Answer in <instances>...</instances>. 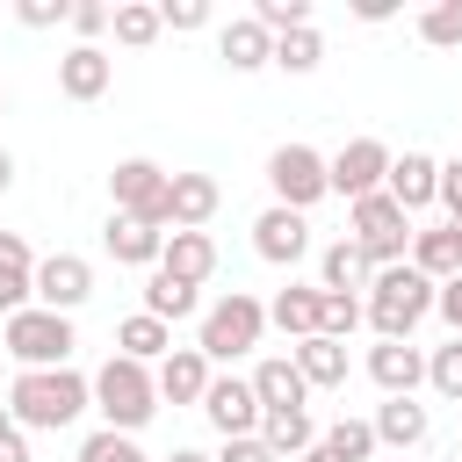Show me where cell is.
Segmentation results:
<instances>
[{"label": "cell", "instance_id": "cell-15", "mask_svg": "<svg viewBox=\"0 0 462 462\" xmlns=\"http://www.w3.org/2000/svg\"><path fill=\"white\" fill-rule=\"evenodd\" d=\"M116 87V58L101 51V43H72L65 58H58V94L65 101H101Z\"/></svg>", "mask_w": 462, "mask_h": 462}, {"label": "cell", "instance_id": "cell-7", "mask_svg": "<svg viewBox=\"0 0 462 462\" xmlns=\"http://www.w3.org/2000/svg\"><path fill=\"white\" fill-rule=\"evenodd\" d=\"M267 188H274L282 209L310 217V202L332 195V166H325V152H310V144H274V152H267Z\"/></svg>", "mask_w": 462, "mask_h": 462}, {"label": "cell", "instance_id": "cell-48", "mask_svg": "<svg viewBox=\"0 0 462 462\" xmlns=\"http://www.w3.org/2000/svg\"><path fill=\"white\" fill-rule=\"evenodd\" d=\"M7 426H14V419H7V404H0V433H7Z\"/></svg>", "mask_w": 462, "mask_h": 462}, {"label": "cell", "instance_id": "cell-2", "mask_svg": "<svg viewBox=\"0 0 462 462\" xmlns=\"http://www.w3.org/2000/svg\"><path fill=\"white\" fill-rule=\"evenodd\" d=\"M433 296H440V282H426L411 260H397V267H375V282H368V325H375V339H411L419 332V318L433 310Z\"/></svg>", "mask_w": 462, "mask_h": 462}, {"label": "cell", "instance_id": "cell-18", "mask_svg": "<svg viewBox=\"0 0 462 462\" xmlns=\"http://www.w3.org/2000/svg\"><path fill=\"white\" fill-rule=\"evenodd\" d=\"M253 397H260V411H303L310 383H303V368L289 354H260L253 361Z\"/></svg>", "mask_w": 462, "mask_h": 462}, {"label": "cell", "instance_id": "cell-14", "mask_svg": "<svg viewBox=\"0 0 462 462\" xmlns=\"http://www.w3.org/2000/svg\"><path fill=\"white\" fill-rule=\"evenodd\" d=\"M152 375H159V404H195V411H202V397H209V383H217V368H209L202 346H173Z\"/></svg>", "mask_w": 462, "mask_h": 462}, {"label": "cell", "instance_id": "cell-45", "mask_svg": "<svg viewBox=\"0 0 462 462\" xmlns=\"http://www.w3.org/2000/svg\"><path fill=\"white\" fill-rule=\"evenodd\" d=\"M0 462H29V433H22V426L0 433Z\"/></svg>", "mask_w": 462, "mask_h": 462}, {"label": "cell", "instance_id": "cell-24", "mask_svg": "<svg viewBox=\"0 0 462 462\" xmlns=\"http://www.w3.org/2000/svg\"><path fill=\"white\" fill-rule=\"evenodd\" d=\"M217 58H224L231 72H260V65H274V36H267L253 14H238V22L217 29Z\"/></svg>", "mask_w": 462, "mask_h": 462}, {"label": "cell", "instance_id": "cell-12", "mask_svg": "<svg viewBox=\"0 0 462 462\" xmlns=\"http://www.w3.org/2000/svg\"><path fill=\"white\" fill-rule=\"evenodd\" d=\"M253 253H260L267 267H296V260L310 253V217H296V209L267 202V209L253 217Z\"/></svg>", "mask_w": 462, "mask_h": 462}, {"label": "cell", "instance_id": "cell-31", "mask_svg": "<svg viewBox=\"0 0 462 462\" xmlns=\"http://www.w3.org/2000/svg\"><path fill=\"white\" fill-rule=\"evenodd\" d=\"M108 36H116L123 51H144V43H159V36H166V22H159V7H152V0H123V7L108 14Z\"/></svg>", "mask_w": 462, "mask_h": 462}, {"label": "cell", "instance_id": "cell-1", "mask_svg": "<svg viewBox=\"0 0 462 462\" xmlns=\"http://www.w3.org/2000/svg\"><path fill=\"white\" fill-rule=\"evenodd\" d=\"M79 411H94V375L79 368H22L7 390V419L22 433H65Z\"/></svg>", "mask_w": 462, "mask_h": 462}, {"label": "cell", "instance_id": "cell-13", "mask_svg": "<svg viewBox=\"0 0 462 462\" xmlns=\"http://www.w3.org/2000/svg\"><path fill=\"white\" fill-rule=\"evenodd\" d=\"M368 383H375L383 397H419L426 354H419L411 339H375V346H368Z\"/></svg>", "mask_w": 462, "mask_h": 462}, {"label": "cell", "instance_id": "cell-30", "mask_svg": "<svg viewBox=\"0 0 462 462\" xmlns=\"http://www.w3.org/2000/svg\"><path fill=\"white\" fill-rule=\"evenodd\" d=\"M260 440H267L282 462H303V455L318 448V426H310V411H267V419H260Z\"/></svg>", "mask_w": 462, "mask_h": 462}, {"label": "cell", "instance_id": "cell-32", "mask_svg": "<svg viewBox=\"0 0 462 462\" xmlns=\"http://www.w3.org/2000/svg\"><path fill=\"white\" fill-rule=\"evenodd\" d=\"M318 448H325L332 462H368V455H375V426H368V419H332V426L318 433Z\"/></svg>", "mask_w": 462, "mask_h": 462}, {"label": "cell", "instance_id": "cell-16", "mask_svg": "<svg viewBox=\"0 0 462 462\" xmlns=\"http://www.w3.org/2000/svg\"><path fill=\"white\" fill-rule=\"evenodd\" d=\"M383 195H390L404 217H411V209H426V202H440V159H433V152H404V159H390Z\"/></svg>", "mask_w": 462, "mask_h": 462}, {"label": "cell", "instance_id": "cell-42", "mask_svg": "<svg viewBox=\"0 0 462 462\" xmlns=\"http://www.w3.org/2000/svg\"><path fill=\"white\" fill-rule=\"evenodd\" d=\"M217 462H282V455H274L260 433H245V440H224V448H217Z\"/></svg>", "mask_w": 462, "mask_h": 462}, {"label": "cell", "instance_id": "cell-34", "mask_svg": "<svg viewBox=\"0 0 462 462\" xmlns=\"http://www.w3.org/2000/svg\"><path fill=\"white\" fill-rule=\"evenodd\" d=\"M79 462H152V455L137 448V433H116V426H94V433L79 440Z\"/></svg>", "mask_w": 462, "mask_h": 462}, {"label": "cell", "instance_id": "cell-49", "mask_svg": "<svg viewBox=\"0 0 462 462\" xmlns=\"http://www.w3.org/2000/svg\"><path fill=\"white\" fill-rule=\"evenodd\" d=\"M455 245H462V217H455Z\"/></svg>", "mask_w": 462, "mask_h": 462}, {"label": "cell", "instance_id": "cell-17", "mask_svg": "<svg viewBox=\"0 0 462 462\" xmlns=\"http://www.w3.org/2000/svg\"><path fill=\"white\" fill-rule=\"evenodd\" d=\"M101 245H108V260H116V267H159L166 231H159V224H144V217H116V209H108Z\"/></svg>", "mask_w": 462, "mask_h": 462}, {"label": "cell", "instance_id": "cell-33", "mask_svg": "<svg viewBox=\"0 0 462 462\" xmlns=\"http://www.w3.org/2000/svg\"><path fill=\"white\" fill-rule=\"evenodd\" d=\"M274 65H282V72H296V79H303V72H318V65H325V36H318V22H310V29L274 36Z\"/></svg>", "mask_w": 462, "mask_h": 462}, {"label": "cell", "instance_id": "cell-20", "mask_svg": "<svg viewBox=\"0 0 462 462\" xmlns=\"http://www.w3.org/2000/svg\"><path fill=\"white\" fill-rule=\"evenodd\" d=\"M36 303V253L22 231H0V318Z\"/></svg>", "mask_w": 462, "mask_h": 462}, {"label": "cell", "instance_id": "cell-8", "mask_svg": "<svg viewBox=\"0 0 462 462\" xmlns=\"http://www.w3.org/2000/svg\"><path fill=\"white\" fill-rule=\"evenodd\" d=\"M166 188H173V173H166L159 159H116V173H108L116 217H144V224H159V231H166Z\"/></svg>", "mask_w": 462, "mask_h": 462}, {"label": "cell", "instance_id": "cell-36", "mask_svg": "<svg viewBox=\"0 0 462 462\" xmlns=\"http://www.w3.org/2000/svg\"><path fill=\"white\" fill-rule=\"evenodd\" d=\"M426 383H433L448 404H462V339H448V346L426 354Z\"/></svg>", "mask_w": 462, "mask_h": 462}, {"label": "cell", "instance_id": "cell-38", "mask_svg": "<svg viewBox=\"0 0 462 462\" xmlns=\"http://www.w3.org/2000/svg\"><path fill=\"white\" fill-rule=\"evenodd\" d=\"M354 325H368V303H361V296H332V289H325V310H318V332H332V339H346Z\"/></svg>", "mask_w": 462, "mask_h": 462}, {"label": "cell", "instance_id": "cell-21", "mask_svg": "<svg viewBox=\"0 0 462 462\" xmlns=\"http://www.w3.org/2000/svg\"><path fill=\"white\" fill-rule=\"evenodd\" d=\"M289 361L303 368V383H310V390H346V368H354V361H346V339H332V332L296 339V346H289Z\"/></svg>", "mask_w": 462, "mask_h": 462}, {"label": "cell", "instance_id": "cell-50", "mask_svg": "<svg viewBox=\"0 0 462 462\" xmlns=\"http://www.w3.org/2000/svg\"><path fill=\"white\" fill-rule=\"evenodd\" d=\"M0 116H7V87H0Z\"/></svg>", "mask_w": 462, "mask_h": 462}, {"label": "cell", "instance_id": "cell-9", "mask_svg": "<svg viewBox=\"0 0 462 462\" xmlns=\"http://www.w3.org/2000/svg\"><path fill=\"white\" fill-rule=\"evenodd\" d=\"M390 144L383 137H346L325 166H332V195H346V202H361V195H383V180H390Z\"/></svg>", "mask_w": 462, "mask_h": 462}, {"label": "cell", "instance_id": "cell-40", "mask_svg": "<svg viewBox=\"0 0 462 462\" xmlns=\"http://www.w3.org/2000/svg\"><path fill=\"white\" fill-rule=\"evenodd\" d=\"M14 22H22V29H58V22H72V7H65V0H22Z\"/></svg>", "mask_w": 462, "mask_h": 462}, {"label": "cell", "instance_id": "cell-6", "mask_svg": "<svg viewBox=\"0 0 462 462\" xmlns=\"http://www.w3.org/2000/svg\"><path fill=\"white\" fill-rule=\"evenodd\" d=\"M346 238H354L375 267L411 260V217H404L390 195H361V202H346Z\"/></svg>", "mask_w": 462, "mask_h": 462}, {"label": "cell", "instance_id": "cell-47", "mask_svg": "<svg viewBox=\"0 0 462 462\" xmlns=\"http://www.w3.org/2000/svg\"><path fill=\"white\" fill-rule=\"evenodd\" d=\"M159 462H217V455H202V448H173V455H159Z\"/></svg>", "mask_w": 462, "mask_h": 462}, {"label": "cell", "instance_id": "cell-35", "mask_svg": "<svg viewBox=\"0 0 462 462\" xmlns=\"http://www.w3.org/2000/svg\"><path fill=\"white\" fill-rule=\"evenodd\" d=\"M419 43H433V51H455V43H462V0H440V7H426V14H419Z\"/></svg>", "mask_w": 462, "mask_h": 462}, {"label": "cell", "instance_id": "cell-10", "mask_svg": "<svg viewBox=\"0 0 462 462\" xmlns=\"http://www.w3.org/2000/svg\"><path fill=\"white\" fill-rule=\"evenodd\" d=\"M87 296H94V267H87L79 253H43V260H36V303H43V310L72 318Z\"/></svg>", "mask_w": 462, "mask_h": 462}, {"label": "cell", "instance_id": "cell-29", "mask_svg": "<svg viewBox=\"0 0 462 462\" xmlns=\"http://www.w3.org/2000/svg\"><path fill=\"white\" fill-rule=\"evenodd\" d=\"M144 310H152V318H166V325L202 318V289H195V282H180V274H166V267H152V282H144Z\"/></svg>", "mask_w": 462, "mask_h": 462}, {"label": "cell", "instance_id": "cell-43", "mask_svg": "<svg viewBox=\"0 0 462 462\" xmlns=\"http://www.w3.org/2000/svg\"><path fill=\"white\" fill-rule=\"evenodd\" d=\"M433 310H440V318H448V332L462 339V274H455V282H440V296H433Z\"/></svg>", "mask_w": 462, "mask_h": 462}, {"label": "cell", "instance_id": "cell-11", "mask_svg": "<svg viewBox=\"0 0 462 462\" xmlns=\"http://www.w3.org/2000/svg\"><path fill=\"white\" fill-rule=\"evenodd\" d=\"M202 419L224 433V440H245V433H260V397H253V375H217L209 383V397H202Z\"/></svg>", "mask_w": 462, "mask_h": 462}, {"label": "cell", "instance_id": "cell-41", "mask_svg": "<svg viewBox=\"0 0 462 462\" xmlns=\"http://www.w3.org/2000/svg\"><path fill=\"white\" fill-rule=\"evenodd\" d=\"M108 14H116V7H101V0H72V29H79V43L108 36Z\"/></svg>", "mask_w": 462, "mask_h": 462}, {"label": "cell", "instance_id": "cell-23", "mask_svg": "<svg viewBox=\"0 0 462 462\" xmlns=\"http://www.w3.org/2000/svg\"><path fill=\"white\" fill-rule=\"evenodd\" d=\"M368 426H375V448H426V433H433L419 397H383Z\"/></svg>", "mask_w": 462, "mask_h": 462}, {"label": "cell", "instance_id": "cell-46", "mask_svg": "<svg viewBox=\"0 0 462 462\" xmlns=\"http://www.w3.org/2000/svg\"><path fill=\"white\" fill-rule=\"evenodd\" d=\"M7 188H14V152L0 144V195H7Z\"/></svg>", "mask_w": 462, "mask_h": 462}, {"label": "cell", "instance_id": "cell-19", "mask_svg": "<svg viewBox=\"0 0 462 462\" xmlns=\"http://www.w3.org/2000/svg\"><path fill=\"white\" fill-rule=\"evenodd\" d=\"M217 202H224L217 173H173V188H166V224H173V231H202V224L217 217Z\"/></svg>", "mask_w": 462, "mask_h": 462}, {"label": "cell", "instance_id": "cell-28", "mask_svg": "<svg viewBox=\"0 0 462 462\" xmlns=\"http://www.w3.org/2000/svg\"><path fill=\"white\" fill-rule=\"evenodd\" d=\"M411 267H419L426 282H455V274H462L455 224H426V231H411Z\"/></svg>", "mask_w": 462, "mask_h": 462}, {"label": "cell", "instance_id": "cell-39", "mask_svg": "<svg viewBox=\"0 0 462 462\" xmlns=\"http://www.w3.org/2000/svg\"><path fill=\"white\" fill-rule=\"evenodd\" d=\"M159 22H166L173 36H188V29H209V0H159Z\"/></svg>", "mask_w": 462, "mask_h": 462}, {"label": "cell", "instance_id": "cell-3", "mask_svg": "<svg viewBox=\"0 0 462 462\" xmlns=\"http://www.w3.org/2000/svg\"><path fill=\"white\" fill-rule=\"evenodd\" d=\"M94 411H101V426H116V433H144L152 411H159V375H152L144 361H130V354H108V361L94 368Z\"/></svg>", "mask_w": 462, "mask_h": 462}, {"label": "cell", "instance_id": "cell-25", "mask_svg": "<svg viewBox=\"0 0 462 462\" xmlns=\"http://www.w3.org/2000/svg\"><path fill=\"white\" fill-rule=\"evenodd\" d=\"M375 282V260L354 245V238H332L325 253H318V289H332V296H354V289H368Z\"/></svg>", "mask_w": 462, "mask_h": 462}, {"label": "cell", "instance_id": "cell-5", "mask_svg": "<svg viewBox=\"0 0 462 462\" xmlns=\"http://www.w3.org/2000/svg\"><path fill=\"white\" fill-rule=\"evenodd\" d=\"M0 346L14 354V368H72V318H58V310H43V303H29V310H14L7 325H0Z\"/></svg>", "mask_w": 462, "mask_h": 462}, {"label": "cell", "instance_id": "cell-44", "mask_svg": "<svg viewBox=\"0 0 462 462\" xmlns=\"http://www.w3.org/2000/svg\"><path fill=\"white\" fill-rule=\"evenodd\" d=\"M440 209H448V224L462 217V159H448V166H440Z\"/></svg>", "mask_w": 462, "mask_h": 462}, {"label": "cell", "instance_id": "cell-27", "mask_svg": "<svg viewBox=\"0 0 462 462\" xmlns=\"http://www.w3.org/2000/svg\"><path fill=\"white\" fill-rule=\"evenodd\" d=\"M116 354H130V361L159 368V361L173 354V325H166V318H152V310H130V318L116 325Z\"/></svg>", "mask_w": 462, "mask_h": 462}, {"label": "cell", "instance_id": "cell-4", "mask_svg": "<svg viewBox=\"0 0 462 462\" xmlns=\"http://www.w3.org/2000/svg\"><path fill=\"white\" fill-rule=\"evenodd\" d=\"M260 332H267V303H260L253 289H224V296L202 310L195 346H202L209 368H217V361H245V354L260 346Z\"/></svg>", "mask_w": 462, "mask_h": 462}, {"label": "cell", "instance_id": "cell-37", "mask_svg": "<svg viewBox=\"0 0 462 462\" xmlns=\"http://www.w3.org/2000/svg\"><path fill=\"white\" fill-rule=\"evenodd\" d=\"M253 22L267 36H289V29H310V0H253Z\"/></svg>", "mask_w": 462, "mask_h": 462}, {"label": "cell", "instance_id": "cell-22", "mask_svg": "<svg viewBox=\"0 0 462 462\" xmlns=\"http://www.w3.org/2000/svg\"><path fill=\"white\" fill-rule=\"evenodd\" d=\"M318 310H325V289H318V282H289V289H274L267 325H274L282 339H310V332H318Z\"/></svg>", "mask_w": 462, "mask_h": 462}, {"label": "cell", "instance_id": "cell-26", "mask_svg": "<svg viewBox=\"0 0 462 462\" xmlns=\"http://www.w3.org/2000/svg\"><path fill=\"white\" fill-rule=\"evenodd\" d=\"M159 267L202 289V282L217 274V238H209V231H166V253H159Z\"/></svg>", "mask_w": 462, "mask_h": 462}]
</instances>
